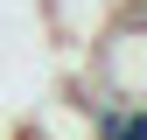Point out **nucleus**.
I'll return each instance as SVG.
<instances>
[{"label":"nucleus","instance_id":"obj_1","mask_svg":"<svg viewBox=\"0 0 147 140\" xmlns=\"http://www.w3.org/2000/svg\"><path fill=\"white\" fill-rule=\"evenodd\" d=\"M112 14H105V0H49V28L63 35V42H91Z\"/></svg>","mask_w":147,"mask_h":140}]
</instances>
